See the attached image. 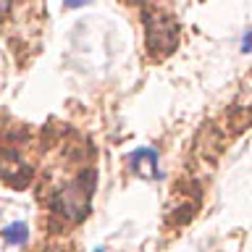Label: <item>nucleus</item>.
<instances>
[{
    "label": "nucleus",
    "mask_w": 252,
    "mask_h": 252,
    "mask_svg": "<svg viewBox=\"0 0 252 252\" xmlns=\"http://www.w3.org/2000/svg\"><path fill=\"white\" fill-rule=\"evenodd\" d=\"M50 208L71 220L84 218L87 208H90V184H84V176L76 179L74 184H66L63 189H58L50 200Z\"/></svg>",
    "instance_id": "1"
},
{
    "label": "nucleus",
    "mask_w": 252,
    "mask_h": 252,
    "mask_svg": "<svg viewBox=\"0 0 252 252\" xmlns=\"http://www.w3.org/2000/svg\"><path fill=\"white\" fill-rule=\"evenodd\" d=\"M3 239H5L8 244H13V247H21V244H27V239H29V228H27V223L16 220V223L5 226Z\"/></svg>",
    "instance_id": "3"
},
{
    "label": "nucleus",
    "mask_w": 252,
    "mask_h": 252,
    "mask_svg": "<svg viewBox=\"0 0 252 252\" xmlns=\"http://www.w3.org/2000/svg\"><path fill=\"white\" fill-rule=\"evenodd\" d=\"M145 29H147V47L155 58H163V55H168L176 47L179 29L168 16H150Z\"/></svg>",
    "instance_id": "2"
},
{
    "label": "nucleus",
    "mask_w": 252,
    "mask_h": 252,
    "mask_svg": "<svg viewBox=\"0 0 252 252\" xmlns=\"http://www.w3.org/2000/svg\"><path fill=\"white\" fill-rule=\"evenodd\" d=\"M94 252H102V250H94Z\"/></svg>",
    "instance_id": "5"
},
{
    "label": "nucleus",
    "mask_w": 252,
    "mask_h": 252,
    "mask_svg": "<svg viewBox=\"0 0 252 252\" xmlns=\"http://www.w3.org/2000/svg\"><path fill=\"white\" fill-rule=\"evenodd\" d=\"M242 50H244V53H250V50H252V29L247 32V34H244V42H242Z\"/></svg>",
    "instance_id": "4"
}]
</instances>
